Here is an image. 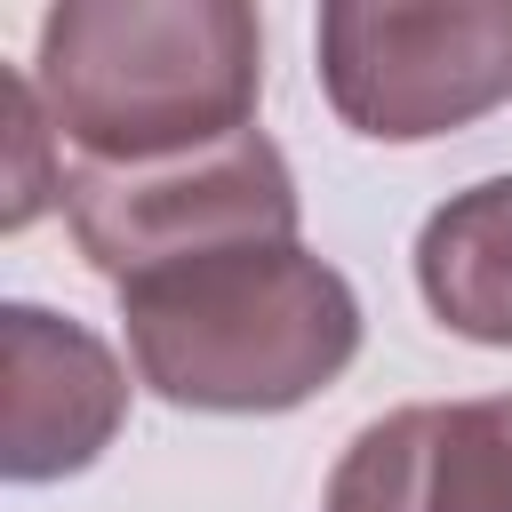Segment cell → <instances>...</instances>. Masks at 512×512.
Wrapping results in <instances>:
<instances>
[{"instance_id": "obj_7", "label": "cell", "mask_w": 512, "mask_h": 512, "mask_svg": "<svg viewBox=\"0 0 512 512\" xmlns=\"http://www.w3.org/2000/svg\"><path fill=\"white\" fill-rule=\"evenodd\" d=\"M416 288L440 328L472 344H512V176H488L424 216Z\"/></svg>"}, {"instance_id": "obj_2", "label": "cell", "mask_w": 512, "mask_h": 512, "mask_svg": "<svg viewBox=\"0 0 512 512\" xmlns=\"http://www.w3.org/2000/svg\"><path fill=\"white\" fill-rule=\"evenodd\" d=\"M24 72L80 160L152 168L256 128L264 24L240 0H64Z\"/></svg>"}, {"instance_id": "obj_1", "label": "cell", "mask_w": 512, "mask_h": 512, "mask_svg": "<svg viewBox=\"0 0 512 512\" xmlns=\"http://www.w3.org/2000/svg\"><path fill=\"white\" fill-rule=\"evenodd\" d=\"M120 328L136 376L168 408L280 416L352 368L360 296L304 240H256L128 280Z\"/></svg>"}, {"instance_id": "obj_3", "label": "cell", "mask_w": 512, "mask_h": 512, "mask_svg": "<svg viewBox=\"0 0 512 512\" xmlns=\"http://www.w3.org/2000/svg\"><path fill=\"white\" fill-rule=\"evenodd\" d=\"M320 88L368 144H432L512 104V0H336Z\"/></svg>"}, {"instance_id": "obj_4", "label": "cell", "mask_w": 512, "mask_h": 512, "mask_svg": "<svg viewBox=\"0 0 512 512\" xmlns=\"http://www.w3.org/2000/svg\"><path fill=\"white\" fill-rule=\"evenodd\" d=\"M80 256L128 288L160 264L184 256H216V248H256V240H296V176L280 160V144L264 128L184 152V160H152V168H96L72 160L64 192H56Z\"/></svg>"}, {"instance_id": "obj_5", "label": "cell", "mask_w": 512, "mask_h": 512, "mask_svg": "<svg viewBox=\"0 0 512 512\" xmlns=\"http://www.w3.org/2000/svg\"><path fill=\"white\" fill-rule=\"evenodd\" d=\"M0 376V472L16 488L88 472L128 416V376L112 344L48 304L0 312Z\"/></svg>"}, {"instance_id": "obj_6", "label": "cell", "mask_w": 512, "mask_h": 512, "mask_svg": "<svg viewBox=\"0 0 512 512\" xmlns=\"http://www.w3.org/2000/svg\"><path fill=\"white\" fill-rule=\"evenodd\" d=\"M320 512H512V392L416 400L360 424Z\"/></svg>"}, {"instance_id": "obj_8", "label": "cell", "mask_w": 512, "mask_h": 512, "mask_svg": "<svg viewBox=\"0 0 512 512\" xmlns=\"http://www.w3.org/2000/svg\"><path fill=\"white\" fill-rule=\"evenodd\" d=\"M0 96H8V232H24L32 216H40V200H56L64 184L40 168V152H48V104H40V88H32V72H8L0 80Z\"/></svg>"}]
</instances>
